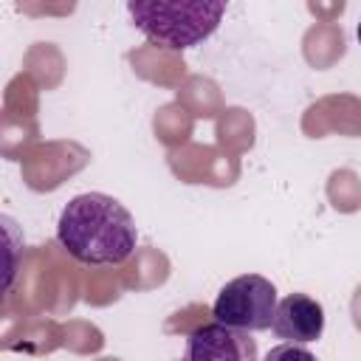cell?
<instances>
[{"label": "cell", "mask_w": 361, "mask_h": 361, "mask_svg": "<svg viewBox=\"0 0 361 361\" xmlns=\"http://www.w3.org/2000/svg\"><path fill=\"white\" fill-rule=\"evenodd\" d=\"M271 330L288 344H310L324 333V307L307 293H288L276 305Z\"/></svg>", "instance_id": "5b68a950"}, {"label": "cell", "mask_w": 361, "mask_h": 361, "mask_svg": "<svg viewBox=\"0 0 361 361\" xmlns=\"http://www.w3.org/2000/svg\"><path fill=\"white\" fill-rule=\"evenodd\" d=\"M183 361H259V358H257V341L245 330L209 322L189 333Z\"/></svg>", "instance_id": "277c9868"}, {"label": "cell", "mask_w": 361, "mask_h": 361, "mask_svg": "<svg viewBox=\"0 0 361 361\" xmlns=\"http://www.w3.org/2000/svg\"><path fill=\"white\" fill-rule=\"evenodd\" d=\"M276 305H279V296L271 279L259 274H243L220 288L212 305V316L214 322L228 324L234 330L257 333L274 324Z\"/></svg>", "instance_id": "3957f363"}, {"label": "cell", "mask_w": 361, "mask_h": 361, "mask_svg": "<svg viewBox=\"0 0 361 361\" xmlns=\"http://www.w3.org/2000/svg\"><path fill=\"white\" fill-rule=\"evenodd\" d=\"M355 37H358V42H361V20H358V28H355Z\"/></svg>", "instance_id": "52a82bcc"}, {"label": "cell", "mask_w": 361, "mask_h": 361, "mask_svg": "<svg viewBox=\"0 0 361 361\" xmlns=\"http://www.w3.org/2000/svg\"><path fill=\"white\" fill-rule=\"evenodd\" d=\"M59 245L82 265H121L133 257L138 231L133 214L104 192H82L56 220Z\"/></svg>", "instance_id": "6da1fadb"}, {"label": "cell", "mask_w": 361, "mask_h": 361, "mask_svg": "<svg viewBox=\"0 0 361 361\" xmlns=\"http://www.w3.org/2000/svg\"><path fill=\"white\" fill-rule=\"evenodd\" d=\"M262 361H319L305 344H276L268 350V355Z\"/></svg>", "instance_id": "8992f818"}, {"label": "cell", "mask_w": 361, "mask_h": 361, "mask_svg": "<svg viewBox=\"0 0 361 361\" xmlns=\"http://www.w3.org/2000/svg\"><path fill=\"white\" fill-rule=\"evenodd\" d=\"M127 14L133 25L152 42L183 51L209 39L223 14V0H130Z\"/></svg>", "instance_id": "7a4b0ae2"}]
</instances>
